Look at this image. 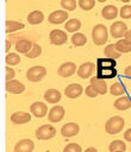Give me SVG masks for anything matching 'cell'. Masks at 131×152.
<instances>
[{
    "instance_id": "38",
    "label": "cell",
    "mask_w": 131,
    "mask_h": 152,
    "mask_svg": "<svg viewBox=\"0 0 131 152\" xmlns=\"http://www.w3.org/2000/svg\"><path fill=\"white\" fill-rule=\"evenodd\" d=\"M85 93H86V95H87L88 97H92V99H93V97H96V96L99 95V94H98V91H96V90H95V89H94V88H93L91 84L86 87Z\"/></svg>"
},
{
    "instance_id": "48",
    "label": "cell",
    "mask_w": 131,
    "mask_h": 152,
    "mask_svg": "<svg viewBox=\"0 0 131 152\" xmlns=\"http://www.w3.org/2000/svg\"><path fill=\"white\" fill-rule=\"evenodd\" d=\"M116 1H120V0H116Z\"/></svg>"
},
{
    "instance_id": "25",
    "label": "cell",
    "mask_w": 131,
    "mask_h": 152,
    "mask_svg": "<svg viewBox=\"0 0 131 152\" xmlns=\"http://www.w3.org/2000/svg\"><path fill=\"white\" fill-rule=\"evenodd\" d=\"M6 33H12V32H15V31H19L21 28H24V24L20 23V21H17V20H6Z\"/></svg>"
},
{
    "instance_id": "40",
    "label": "cell",
    "mask_w": 131,
    "mask_h": 152,
    "mask_svg": "<svg viewBox=\"0 0 131 152\" xmlns=\"http://www.w3.org/2000/svg\"><path fill=\"white\" fill-rule=\"evenodd\" d=\"M124 139H125L126 141H130V142H131V128H129V129L125 131V133H124Z\"/></svg>"
},
{
    "instance_id": "17",
    "label": "cell",
    "mask_w": 131,
    "mask_h": 152,
    "mask_svg": "<svg viewBox=\"0 0 131 152\" xmlns=\"http://www.w3.org/2000/svg\"><path fill=\"white\" fill-rule=\"evenodd\" d=\"M31 120V114L26 112H15L11 115V121L15 125H23Z\"/></svg>"
},
{
    "instance_id": "43",
    "label": "cell",
    "mask_w": 131,
    "mask_h": 152,
    "mask_svg": "<svg viewBox=\"0 0 131 152\" xmlns=\"http://www.w3.org/2000/svg\"><path fill=\"white\" fill-rule=\"evenodd\" d=\"M11 49V42L8 40V39H6V48H5V50L8 52V50Z\"/></svg>"
},
{
    "instance_id": "11",
    "label": "cell",
    "mask_w": 131,
    "mask_h": 152,
    "mask_svg": "<svg viewBox=\"0 0 131 152\" xmlns=\"http://www.w3.org/2000/svg\"><path fill=\"white\" fill-rule=\"evenodd\" d=\"M80 132V126L76 122H68L64 124L61 128V134L66 138H70V137H75L77 133Z\"/></svg>"
},
{
    "instance_id": "28",
    "label": "cell",
    "mask_w": 131,
    "mask_h": 152,
    "mask_svg": "<svg viewBox=\"0 0 131 152\" xmlns=\"http://www.w3.org/2000/svg\"><path fill=\"white\" fill-rule=\"evenodd\" d=\"M116 48L120 53H126L131 51V43L127 42L125 38L118 39V42L116 43Z\"/></svg>"
},
{
    "instance_id": "33",
    "label": "cell",
    "mask_w": 131,
    "mask_h": 152,
    "mask_svg": "<svg viewBox=\"0 0 131 152\" xmlns=\"http://www.w3.org/2000/svg\"><path fill=\"white\" fill-rule=\"evenodd\" d=\"M77 6L76 0H61V7L66 11H74Z\"/></svg>"
},
{
    "instance_id": "5",
    "label": "cell",
    "mask_w": 131,
    "mask_h": 152,
    "mask_svg": "<svg viewBox=\"0 0 131 152\" xmlns=\"http://www.w3.org/2000/svg\"><path fill=\"white\" fill-rule=\"evenodd\" d=\"M126 31H127V25H126L124 21H120V20L114 21V23L111 25V27H110L111 36H112L113 38H117V39H118V38H123V37L125 36Z\"/></svg>"
},
{
    "instance_id": "7",
    "label": "cell",
    "mask_w": 131,
    "mask_h": 152,
    "mask_svg": "<svg viewBox=\"0 0 131 152\" xmlns=\"http://www.w3.org/2000/svg\"><path fill=\"white\" fill-rule=\"evenodd\" d=\"M67 19H68V11H66V10H57V11L50 13V15L48 17V21L54 25L62 24Z\"/></svg>"
},
{
    "instance_id": "47",
    "label": "cell",
    "mask_w": 131,
    "mask_h": 152,
    "mask_svg": "<svg viewBox=\"0 0 131 152\" xmlns=\"http://www.w3.org/2000/svg\"><path fill=\"white\" fill-rule=\"evenodd\" d=\"M114 152H125V151H114Z\"/></svg>"
},
{
    "instance_id": "9",
    "label": "cell",
    "mask_w": 131,
    "mask_h": 152,
    "mask_svg": "<svg viewBox=\"0 0 131 152\" xmlns=\"http://www.w3.org/2000/svg\"><path fill=\"white\" fill-rule=\"evenodd\" d=\"M64 118V108L60 104H56L54 106L49 113H48V119L50 122L52 124H56V122H60L62 119Z\"/></svg>"
},
{
    "instance_id": "35",
    "label": "cell",
    "mask_w": 131,
    "mask_h": 152,
    "mask_svg": "<svg viewBox=\"0 0 131 152\" xmlns=\"http://www.w3.org/2000/svg\"><path fill=\"white\" fill-rule=\"evenodd\" d=\"M79 6L83 11H89L95 6V0H79Z\"/></svg>"
},
{
    "instance_id": "49",
    "label": "cell",
    "mask_w": 131,
    "mask_h": 152,
    "mask_svg": "<svg viewBox=\"0 0 131 152\" xmlns=\"http://www.w3.org/2000/svg\"><path fill=\"white\" fill-rule=\"evenodd\" d=\"M6 1H7V0H6Z\"/></svg>"
},
{
    "instance_id": "10",
    "label": "cell",
    "mask_w": 131,
    "mask_h": 152,
    "mask_svg": "<svg viewBox=\"0 0 131 152\" xmlns=\"http://www.w3.org/2000/svg\"><path fill=\"white\" fill-rule=\"evenodd\" d=\"M94 69H95L94 63H92V62H86V63H83V64H81V65L79 66V69H77V76L81 77V78H83V80L89 78V77H92V75H93Z\"/></svg>"
},
{
    "instance_id": "41",
    "label": "cell",
    "mask_w": 131,
    "mask_h": 152,
    "mask_svg": "<svg viewBox=\"0 0 131 152\" xmlns=\"http://www.w3.org/2000/svg\"><path fill=\"white\" fill-rule=\"evenodd\" d=\"M124 75H125L126 77L131 78V65H129L127 68H125V70H124Z\"/></svg>"
},
{
    "instance_id": "12",
    "label": "cell",
    "mask_w": 131,
    "mask_h": 152,
    "mask_svg": "<svg viewBox=\"0 0 131 152\" xmlns=\"http://www.w3.org/2000/svg\"><path fill=\"white\" fill-rule=\"evenodd\" d=\"M76 71V65L73 62H66L63 64H61L57 69V74L61 77H69L71 75H74Z\"/></svg>"
},
{
    "instance_id": "34",
    "label": "cell",
    "mask_w": 131,
    "mask_h": 152,
    "mask_svg": "<svg viewBox=\"0 0 131 152\" xmlns=\"http://www.w3.org/2000/svg\"><path fill=\"white\" fill-rule=\"evenodd\" d=\"M40 53H42V48L38 44H33L32 45V49L26 53V57H29V58H36V57H39Z\"/></svg>"
},
{
    "instance_id": "44",
    "label": "cell",
    "mask_w": 131,
    "mask_h": 152,
    "mask_svg": "<svg viewBox=\"0 0 131 152\" xmlns=\"http://www.w3.org/2000/svg\"><path fill=\"white\" fill-rule=\"evenodd\" d=\"M85 152H98V150L95 147H88L85 150Z\"/></svg>"
},
{
    "instance_id": "27",
    "label": "cell",
    "mask_w": 131,
    "mask_h": 152,
    "mask_svg": "<svg viewBox=\"0 0 131 152\" xmlns=\"http://www.w3.org/2000/svg\"><path fill=\"white\" fill-rule=\"evenodd\" d=\"M104 52H105V56H106V57L114 58V59H117V58H119V57L121 56V53L117 50L116 44H108V45H106Z\"/></svg>"
},
{
    "instance_id": "21",
    "label": "cell",
    "mask_w": 131,
    "mask_h": 152,
    "mask_svg": "<svg viewBox=\"0 0 131 152\" xmlns=\"http://www.w3.org/2000/svg\"><path fill=\"white\" fill-rule=\"evenodd\" d=\"M117 59L110 57H102L96 59V69H107V68H116Z\"/></svg>"
},
{
    "instance_id": "8",
    "label": "cell",
    "mask_w": 131,
    "mask_h": 152,
    "mask_svg": "<svg viewBox=\"0 0 131 152\" xmlns=\"http://www.w3.org/2000/svg\"><path fill=\"white\" fill-rule=\"evenodd\" d=\"M30 112L33 116L36 118H44L49 112H48V107L44 102L40 101H36L30 106Z\"/></svg>"
},
{
    "instance_id": "1",
    "label": "cell",
    "mask_w": 131,
    "mask_h": 152,
    "mask_svg": "<svg viewBox=\"0 0 131 152\" xmlns=\"http://www.w3.org/2000/svg\"><path fill=\"white\" fill-rule=\"evenodd\" d=\"M92 39L96 45H105L108 39V31L104 24H96L92 30Z\"/></svg>"
},
{
    "instance_id": "19",
    "label": "cell",
    "mask_w": 131,
    "mask_h": 152,
    "mask_svg": "<svg viewBox=\"0 0 131 152\" xmlns=\"http://www.w3.org/2000/svg\"><path fill=\"white\" fill-rule=\"evenodd\" d=\"M32 43L26 39V38H19L17 42H15V50L20 53H27L31 49H32Z\"/></svg>"
},
{
    "instance_id": "15",
    "label": "cell",
    "mask_w": 131,
    "mask_h": 152,
    "mask_svg": "<svg viewBox=\"0 0 131 152\" xmlns=\"http://www.w3.org/2000/svg\"><path fill=\"white\" fill-rule=\"evenodd\" d=\"M35 148V142L31 139L19 140L14 146V152H32Z\"/></svg>"
},
{
    "instance_id": "16",
    "label": "cell",
    "mask_w": 131,
    "mask_h": 152,
    "mask_svg": "<svg viewBox=\"0 0 131 152\" xmlns=\"http://www.w3.org/2000/svg\"><path fill=\"white\" fill-rule=\"evenodd\" d=\"M6 90L12 94H21L25 90V86L18 80H11L6 82Z\"/></svg>"
},
{
    "instance_id": "13",
    "label": "cell",
    "mask_w": 131,
    "mask_h": 152,
    "mask_svg": "<svg viewBox=\"0 0 131 152\" xmlns=\"http://www.w3.org/2000/svg\"><path fill=\"white\" fill-rule=\"evenodd\" d=\"M82 91H83V88L79 83H71V84L67 86L66 89H64V94L69 99H76V97H79L82 94Z\"/></svg>"
},
{
    "instance_id": "45",
    "label": "cell",
    "mask_w": 131,
    "mask_h": 152,
    "mask_svg": "<svg viewBox=\"0 0 131 152\" xmlns=\"http://www.w3.org/2000/svg\"><path fill=\"white\" fill-rule=\"evenodd\" d=\"M120 1H123V2H129L130 0H120Z\"/></svg>"
},
{
    "instance_id": "14",
    "label": "cell",
    "mask_w": 131,
    "mask_h": 152,
    "mask_svg": "<svg viewBox=\"0 0 131 152\" xmlns=\"http://www.w3.org/2000/svg\"><path fill=\"white\" fill-rule=\"evenodd\" d=\"M91 86L98 91V94L104 95L107 93V84H106V80L99 78L98 76L91 77Z\"/></svg>"
},
{
    "instance_id": "37",
    "label": "cell",
    "mask_w": 131,
    "mask_h": 152,
    "mask_svg": "<svg viewBox=\"0 0 131 152\" xmlns=\"http://www.w3.org/2000/svg\"><path fill=\"white\" fill-rule=\"evenodd\" d=\"M63 152H82V148H81V146L79 144L70 142L63 148Z\"/></svg>"
},
{
    "instance_id": "6",
    "label": "cell",
    "mask_w": 131,
    "mask_h": 152,
    "mask_svg": "<svg viewBox=\"0 0 131 152\" xmlns=\"http://www.w3.org/2000/svg\"><path fill=\"white\" fill-rule=\"evenodd\" d=\"M49 39H50V43L54 45H63L67 43L68 36L62 30H52L49 33Z\"/></svg>"
},
{
    "instance_id": "2",
    "label": "cell",
    "mask_w": 131,
    "mask_h": 152,
    "mask_svg": "<svg viewBox=\"0 0 131 152\" xmlns=\"http://www.w3.org/2000/svg\"><path fill=\"white\" fill-rule=\"evenodd\" d=\"M124 125H125L124 119L121 116L116 115V116L110 118L106 121V124H105V131L108 134H117V133H119L124 128Z\"/></svg>"
},
{
    "instance_id": "18",
    "label": "cell",
    "mask_w": 131,
    "mask_h": 152,
    "mask_svg": "<svg viewBox=\"0 0 131 152\" xmlns=\"http://www.w3.org/2000/svg\"><path fill=\"white\" fill-rule=\"evenodd\" d=\"M44 100L49 103H58L61 101V93L57 90V89H54V88H50L48 89L45 93H44Z\"/></svg>"
},
{
    "instance_id": "22",
    "label": "cell",
    "mask_w": 131,
    "mask_h": 152,
    "mask_svg": "<svg viewBox=\"0 0 131 152\" xmlns=\"http://www.w3.org/2000/svg\"><path fill=\"white\" fill-rule=\"evenodd\" d=\"M118 75L116 68H107V69H96V76L102 80H111Z\"/></svg>"
},
{
    "instance_id": "26",
    "label": "cell",
    "mask_w": 131,
    "mask_h": 152,
    "mask_svg": "<svg viewBox=\"0 0 131 152\" xmlns=\"http://www.w3.org/2000/svg\"><path fill=\"white\" fill-rule=\"evenodd\" d=\"M80 27H81V21L76 18L68 19L66 25H64V28L67 30V32H76Z\"/></svg>"
},
{
    "instance_id": "20",
    "label": "cell",
    "mask_w": 131,
    "mask_h": 152,
    "mask_svg": "<svg viewBox=\"0 0 131 152\" xmlns=\"http://www.w3.org/2000/svg\"><path fill=\"white\" fill-rule=\"evenodd\" d=\"M101 15L106 20H113V19H116L118 17V8L114 5H107V6H105L102 8Z\"/></svg>"
},
{
    "instance_id": "32",
    "label": "cell",
    "mask_w": 131,
    "mask_h": 152,
    "mask_svg": "<svg viewBox=\"0 0 131 152\" xmlns=\"http://www.w3.org/2000/svg\"><path fill=\"white\" fill-rule=\"evenodd\" d=\"M5 61H6L7 65H13L14 66V65L20 63V57H19L18 53H7Z\"/></svg>"
},
{
    "instance_id": "3",
    "label": "cell",
    "mask_w": 131,
    "mask_h": 152,
    "mask_svg": "<svg viewBox=\"0 0 131 152\" xmlns=\"http://www.w3.org/2000/svg\"><path fill=\"white\" fill-rule=\"evenodd\" d=\"M46 75V69L43 65H35L26 71V77L30 82H39Z\"/></svg>"
},
{
    "instance_id": "39",
    "label": "cell",
    "mask_w": 131,
    "mask_h": 152,
    "mask_svg": "<svg viewBox=\"0 0 131 152\" xmlns=\"http://www.w3.org/2000/svg\"><path fill=\"white\" fill-rule=\"evenodd\" d=\"M14 76H15L14 69L11 68V66H6V80L7 81H11V80H13Z\"/></svg>"
},
{
    "instance_id": "4",
    "label": "cell",
    "mask_w": 131,
    "mask_h": 152,
    "mask_svg": "<svg viewBox=\"0 0 131 152\" xmlns=\"http://www.w3.org/2000/svg\"><path fill=\"white\" fill-rule=\"evenodd\" d=\"M56 135V128L51 125H42L36 131V138L38 140H49Z\"/></svg>"
},
{
    "instance_id": "31",
    "label": "cell",
    "mask_w": 131,
    "mask_h": 152,
    "mask_svg": "<svg viewBox=\"0 0 131 152\" xmlns=\"http://www.w3.org/2000/svg\"><path fill=\"white\" fill-rule=\"evenodd\" d=\"M110 152H114V151H125L126 150V145L124 141L121 140H113L110 146H108Z\"/></svg>"
},
{
    "instance_id": "30",
    "label": "cell",
    "mask_w": 131,
    "mask_h": 152,
    "mask_svg": "<svg viewBox=\"0 0 131 152\" xmlns=\"http://www.w3.org/2000/svg\"><path fill=\"white\" fill-rule=\"evenodd\" d=\"M110 93L112 95H114V96H120V95H123L125 93V88L123 87V84L120 82H116V83H113L111 86Z\"/></svg>"
},
{
    "instance_id": "29",
    "label": "cell",
    "mask_w": 131,
    "mask_h": 152,
    "mask_svg": "<svg viewBox=\"0 0 131 152\" xmlns=\"http://www.w3.org/2000/svg\"><path fill=\"white\" fill-rule=\"evenodd\" d=\"M71 43L74 46H83L87 43V38L81 32H75L71 37Z\"/></svg>"
},
{
    "instance_id": "42",
    "label": "cell",
    "mask_w": 131,
    "mask_h": 152,
    "mask_svg": "<svg viewBox=\"0 0 131 152\" xmlns=\"http://www.w3.org/2000/svg\"><path fill=\"white\" fill-rule=\"evenodd\" d=\"M124 37H125V39H126L127 42H130V43H131V30H127Z\"/></svg>"
},
{
    "instance_id": "46",
    "label": "cell",
    "mask_w": 131,
    "mask_h": 152,
    "mask_svg": "<svg viewBox=\"0 0 131 152\" xmlns=\"http://www.w3.org/2000/svg\"><path fill=\"white\" fill-rule=\"evenodd\" d=\"M98 1H99V2H105L106 0H98Z\"/></svg>"
},
{
    "instance_id": "23",
    "label": "cell",
    "mask_w": 131,
    "mask_h": 152,
    "mask_svg": "<svg viewBox=\"0 0 131 152\" xmlns=\"http://www.w3.org/2000/svg\"><path fill=\"white\" fill-rule=\"evenodd\" d=\"M114 108L118 110H126L131 108V99L130 96H120L114 101Z\"/></svg>"
},
{
    "instance_id": "36",
    "label": "cell",
    "mask_w": 131,
    "mask_h": 152,
    "mask_svg": "<svg viewBox=\"0 0 131 152\" xmlns=\"http://www.w3.org/2000/svg\"><path fill=\"white\" fill-rule=\"evenodd\" d=\"M119 15L123 19H130L131 18V5H124L119 10Z\"/></svg>"
},
{
    "instance_id": "24",
    "label": "cell",
    "mask_w": 131,
    "mask_h": 152,
    "mask_svg": "<svg viewBox=\"0 0 131 152\" xmlns=\"http://www.w3.org/2000/svg\"><path fill=\"white\" fill-rule=\"evenodd\" d=\"M44 20V13L39 10H35L27 15V21L31 25H38Z\"/></svg>"
}]
</instances>
